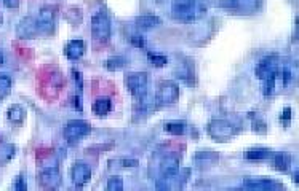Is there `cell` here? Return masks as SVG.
Wrapping results in <instances>:
<instances>
[{
	"instance_id": "obj_1",
	"label": "cell",
	"mask_w": 299,
	"mask_h": 191,
	"mask_svg": "<svg viewBox=\"0 0 299 191\" xmlns=\"http://www.w3.org/2000/svg\"><path fill=\"white\" fill-rule=\"evenodd\" d=\"M237 133H238V128L234 123L229 121V119L216 118L208 123V134H210V137H213L216 142H229V140L237 136Z\"/></svg>"
},
{
	"instance_id": "obj_2",
	"label": "cell",
	"mask_w": 299,
	"mask_h": 191,
	"mask_svg": "<svg viewBox=\"0 0 299 191\" xmlns=\"http://www.w3.org/2000/svg\"><path fill=\"white\" fill-rule=\"evenodd\" d=\"M112 34L111 18L106 12H98L92 18V35L98 43H107Z\"/></svg>"
},
{
	"instance_id": "obj_3",
	"label": "cell",
	"mask_w": 299,
	"mask_h": 191,
	"mask_svg": "<svg viewBox=\"0 0 299 191\" xmlns=\"http://www.w3.org/2000/svg\"><path fill=\"white\" fill-rule=\"evenodd\" d=\"M90 133H92V124L85 119H69L64 126V139L67 140L69 145H75L85 139Z\"/></svg>"
},
{
	"instance_id": "obj_4",
	"label": "cell",
	"mask_w": 299,
	"mask_h": 191,
	"mask_svg": "<svg viewBox=\"0 0 299 191\" xmlns=\"http://www.w3.org/2000/svg\"><path fill=\"white\" fill-rule=\"evenodd\" d=\"M149 78L146 72H130L125 75V85L136 100H141L147 94Z\"/></svg>"
},
{
	"instance_id": "obj_5",
	"label": "cell",
	"mask_w": 299,
	"mask_h": 191,
	"mask_svg": "<svg viewBox=\"0 0 299 191\" xmlns=\"http://www.w3.org/2000/svg\"><path fill=\"white\" fill-rule=\"evenodd\" d=\"M198 0H173L172 12L176 21L181 23H192L197 13Z\"/></svg>"
},
{
	"instance_id": "obj_6",
	"label": "cell",
	"mask_w": 299,
	"mask_h": 191,
	"mask_svg": "<svg viewBox=\"0 0 299 191\" xmlns=\"http://www.w3.org/2000/svg\"><path fill=\"white\" fill-rule=\"evenodd\" d=\"M37 21V29H38V35H50L55 31V24H56V7L52 5H45L40 8L38 16L35 18Z\"/></svg>"
},
{
	"instance_id": "obj_7",
	"label": "cell",
	"mask_w": 299,
	"mask_h": 191,
	"mask_svg": "<svg viewBox=\"0 0 299 191\" xmlns=\"http://www.w3.org/2000/svg\"><path fill=\"white\" fill-rule=\"evenodd\" d=\"M179 99V86L172 80H163L157 88L155 102L158 105H170Z\"/></svg>"
},
{
	"instance_id": "obj_8",
	"label": "cell",
	"mask_w": 299,
	"mask_h": 191,
	"mask_svg": "<svg viewBox=\"0 0 299 191\" xmlns=\"http://www.w3.org/2000/svg\"><path fill=\"white\" fill-rule=\"evenodd\" d=\"M282 66V61L280 57H278L277 54H271V56H266L263 57L261 61H259V64L256 66L254 69V74L259 80H266L269 77H274L277 75L278 69H280Z\"/></svg>"
},
{
	"instance_id": "obj_9",
	"label": "cell",
	"mask_w": 299,
	"mask_h": 191,
	"mask_svg": "<svg viewBox=\"0 0 299 191\" xmlns=\"http://www.w3.org/2000/svg\"><path fill=\"white\" fill-rule=\"evenodd\" d=\"M38 182L45 188H58L61 185V172L58 166H44V169L38 172Z\"/></svg>"
},
{
	"instance_id": "obj_10",
	"label": "cell",
	"mask_w": 299,
	"mask_h": 191,
	"mask_svg": "<svg viewBox=\"0 0 299 191\" xmlns=\"http://www.w3.org/2000/svg\"><path fill=\"white\" fill-rule=\"evenodd\" d=\"M71 178L77 188L85 186L90 178H92V167H90L83 161H75L71 169Z\"/></svg>"
},
{
	"instance_id": "obj_11",
	"label": "cell",
	"mask_w": 299,
	"mask_h": 191,
	"mask_svg": "<svg viewBox=\"0 0 299 191\" xmlns=\"http://www.w3.org/2000/svg\"><path fill=\"white\" fill-rule=\"evenodd\" d=\"M243 188L248 189H261V191H274V189H282L283 185L277 183L272 178H264V177H256V178H246L242 183Z\"/></svg>"
},
{
	"instance_id": "obj_12",
	"label": "cell",
	"mask_w": 299,
	"mask_h": 191,
	"mask_svg": "<svg viewBox=\"0 0 299 191\" xmlns=\"http://www.w3.org/2000/svg\"><path fill=\"white\" fill-rule=\"evenodd\" d=\"M16 35L21 40H32L34 37L38 35V29H37V21L32 16H26L21 21L18 23L16 27Z\"/></svg>"
},
{
	"instance_id": "obj_13",
	"label": "cell",
	"mask_w": 299,
	"mask_h": 191,
	"mask_svg": "<svg viewBox=\"0 0 299 191\" xmlns=\"http://www.w3.org/2000/svg\"><path fill=\"white\" fill-rule=\"evenodd\" d=\"M179 164H181V159L176 155H166L162 163H160V177L163 178H172L178 175Z\"/></svg>"
},
{
	"instance_id": "obj_14",
	"label": "cell",
	"mask_w": 299,
	"mask_h": 191,
	"mask_svg": "<svg viewBox=\"0 0 299 191\" xmlns=\"http://www.w3.org/2000/svg\"><path fill=\"white\" fill-rule=\"evenodd\" d=\"M85 53V42L80 38L77 40H71V42H67L66 48H64V54L67 59H71V61H77V59H80Z\"/></svg>"
},
{
	"instance_id": "obj_15",
	"label": "cell",
	"mask_w": 299,
	"mask_h": 191,
	"mask_svg": "<svg viewBox=\"0 0 299 191\" xmlns=\"http://www.w3.org/2000/svg\"><path fill=\"white\" fill-rule=\"evenodd\" d=\"M176 75L179 80H183L187 85H195V72H194V61L187 59L186 64H181V67L176 69Z\"/></svg>"
},
{
	"instance_id": "obj_16",
	"label": "cell",
	"mask_w": 299,
	"mask_h": 191,
	"mask_svg": "<svg viewBox=\"0 0 299 191\" xmlns=\"http://www.w3.org/2000/svg\"><path fill=\"white\" fill-rule=\"evenodd\" d=\"M7 119L13 124H23L26 119V110L23 108V105L19 104L10 105V108L7 110Z\"/></svg>"
},
{
	"instance_id": "obj_17",
	"label": "cell",
	"mask_w": 299,
	"mask_h": 191,
	"mask_svg": "<svg viewBox=\"0 0 299 191\" xmlns=\"http://www.w3.org/2000/svg\"><path fill=\"white\" fill-rule=\"evenodd\" d=\"M154 110V105L146 102L144 99L138 100V102L135 104V108H133V119L135 121H143L144 118H147L149 115H151V112Z\"/></svg>"
},
{
	"instance_id": "obj_18",
	"label": "cell",
	"mask_w": 299,
	"mask_h": 191,
	"mask_svg": "<svg viewBox=\"0 0 299 191\" xmlns=\"http://www.w3.org/2000/svg\"><path fill=\"white\" fill-rule=\"evenodd\" d=\"M272 163L274 167L278 170V172H286L291 166V156L285 153V152H278V153H272Z\"/></svg>"
},
{
	"instance_id": "obj_19",
	"label": "cell",
	"mask_w": 299,
	"mask_h": 191,
	"mask_svg": "<svg viewBox=\"0 0 299 191\" xmlns=\"http://www.w3.org/2000/svg\"><path fill=\"white\" fill-rule=\"evenodd\" d=\"M92 110L96 116H106L112 110V100L109 97H99L93 102Z\"/></svg>"
},
{
	"instance_id": "obj_20",
	"label": "cell",
	"mask_w": 299,
	"mask_h": 191,
	"mask_svg": "<svg viewBox=\"0 0 299 191\" xmlns=\"http://www.w3.org/2000/svg\"><path fill=\"white\" fill-rule=\"evenodd\" d=\"M135 24L139 29H154V27H158L162 24V19L155 15H143V16H138L135 19Z\"/></svg>"
},
{
	"instance_id": "obj_21",
	"label": "cell",
	"mask_w": 299,
	"mask_h": 191,
	"mask_svg": "<svg viewBox=\"0 0 299 191\" xmlns=\"http://www.w3.org/2000/svg\"><path fill=\"white\" fill-rule=\"evenodd\" d=\"M219 161V155L215 152H198L195 155V164L200 167H210Z\"/></svg>"
},
{
	"instance_id": "obj_22",
	"label": "cell",
	"mask_w": 299,
	"mask_h": 191,
	"mask_svg": "<svg viewBox=\"0 0 299 191\" xmlns=\"http://www.w3.org/2000/svg\"><path fill=\"white\" fill-rule=\"evenodd\" d=\"M163 129H165V133L172 134V136H183V134H186V131H187V124L184 121L175 119V121H166Z\"/></svg>"
},
{
	"instance_id": "obj_23",
	"label": "cell",
	"mask_w": 299,
	"mask_h": 191,
	"mask_svg": "<svg viewBox=\"0 0 299 191\" xmlns=\"http://www.w3.org/2000/svg\"><path fill=\"white\" fill-rule=\"evenodd\" d=\"M16 153V147L13 144H0V166H5L7 163H10V161L13 159Z\"/></svg>"
},
{
	"instance_id": "obj_24",
	"label": "cell",
	"mask_w": 299,
	"mask_h": 191,
	"mask_svg": "<svg viewBox=\"0 0 299 191\" xmlns=\"http://www.w3.org/2000/svg\"><path fill=\"white\" fill-rule=\"evenodd\" d=\"M64 18H66V21H67L69 24L78 26V24H82L83 13H82V10L78 8V7H69V8L66 10V13H64Z\"/></svg>"
},
{
	"instance_id": "obj_25",
	"label": "cell",
	"mask_w": 299,
	"mask_h": 191,
	"mask_svg": "<svg viewBox=\"0 0 299 191\" xmlns=\"http://www.w3.org/2000/svg\"><path fill=\"white\" fill-rule=\"evenodd\" d=\"M274 152H271V150L267 148H251L248 150V152L245 153V158L246 159H253V161H263V159H269L272 156Z\"/></svg>"
},
{
	"instance_id": "obj_26",
	"label": "cell",
	"mask_w": 299,
	"mask_h": 191,
	"mask_svg": "<svg viewBox=\"0 0 299 191\" xmlns=\"http://www.w3.org/2000/svg\"><path fill=\"white\" fill-rule=\"evenodd\" d=\"M12 86H13V80L8 74L0 72V100L5 99L10 93H12Z\"/></svg>"
},
{
	"instance_id": "obj_27",
	"label": "cell",
	"mask_w": 299,
	"mask_h": 191,
	"mask_svg": "<svg viewBox=\"0 0 299 191\" xmlns=\"http://www.w3.org/2000/svg\"><path fill=\"white\" fill-rule=\"evenodd\" d=\"M126 57L125 56H112L106 61V69L111 70V72H117V70H122L126 66Z\"/></svg>"
},
{
	"instance_id": "obj_28",
	"label": "cell",
	"mask_w": 299,
	"mask_h": 191,
	"mask_svg": "<svg viewBox=\"0 0 299 191\" xmlns=\"http://www.w3.org/2000/svg\"><path fill=\"white\" fill-rule=\"evenodd\" d=\"M138 159H128V158H120V159H111L109 161V169H126V167H138Z\"/></svg>"
},
{
	"instance_id": "obj_29",
	"label": "cell",
	"mask_w": 299,
	"mask_h": 191,
	"mask_svg": "<svg viewBox=\"0 0 299 191\" xmlns=\"http://www.w3.org/2000/svg\"><path fill=\"white\" fill-rule=\"evenodd\" d=\"M261 82H263V94L266 97L272 96L277 91V75L269 77L266 80H261Z\"/></svg>"
},
{
	"instance_id": "obj_30",
	"label": "cell",
	"mask_w": 299,
	"mask_h": 191,
	"mask_svg": "<svg viewBox=\"0 0 299 191\" xmlns=\"http://www.w3.org/2000/svg\"><path fill=\"white\" fill-rule=\"evenodd\" d=\"M106 189L107 191H122L123 189V178L120 175H112L107 180Z\"/></svg>"
},
{
	"instance_id": "obj_31",
	"label": "cell",
	"mask_w": 299,
	"mask_h": 191,
	"mask_svg": "<svg viewBox=\"0 0 299 191\" xmlns=\"http://www.w3.org/2000/svg\"><path fill=\"white\" fill-rule=\"evenodd\" d=\"M147 59H149V61L152 62V66H155V67H163V66H166V62H168L166 56H163V54H157V53H152V51L147 53Z\"/></svg>"
},
{
	"instance_id": "obj_32",
	"label": "cell",
	"mask_w": 299,
	"mask_h": 191,
	"mask_svg": "<svg viewBox=\"0 0 299 191\" xmlns=\"http://www.w3.org/2000/svg\"><path fill=\"white\" fill-rule=\"evenodd\" d=\"M72 77H74V83H75V88H77V93H78V96H82V91H83V77H82V72H80V70L72 69Z\"/></svg>"
},
{
	"instance_id": "obj_33",
	"label": "cell",
	"mask_w": 299,
	"mask_h": 191,
	"mask_svg": "<svg viewBox=\"0 0 299 191\" xmlns=\"http://www.w3.org/2000/svg\"><path fill=\"white\" fill-rule=\"evenodd\" d=\"M13 189H16V191H26V189H27L26 177H24L23 174H19V175L15 178V182H13Z\"/></svg>"
},
{
	"instance_id": "obj_34",
	"label": "cell",
	"mask_w": 299,
	"mask_h": 191,
	"mask_svg": "<svg viewBox=\"0 0 299 191\" xmlns=\"http://www.w3.org/2000/svg\"><path fill=\"white\" fill-rule=\"evenodd\" d=\"M253 131L258 134H266L267 133V124L263 121V119L256 118V119H253Z\"/></svg>"
},
{
	"instance_id": "obj_35",
	"label": "cell",
	"mask_w": 299,
	"mask_h": 191,
	"mask_svg": "<svg viewBox=\"0 0 299 191\" xmlns=\"http://www.w3.org/2000/svg\"><path fill=\"white\" fill-rule=\"evenodd\" d=\"M130 42H132V45H135L136 48H144L146 46V40L141 35H132L130 37Z\"/></svg>"
},
{
	"instance_id": "obj_36",
	"label": "cell",
	"mask_w": 299,
	"mask_h": 191,
	"mask_svg": "<svg viewBox=\"0 0 299 191\" xmlns=\"http://www.w3.org/2000/svg\"><path fill=\"white\" fill-rule=\"evenodd\" d=\"M290 119H291V108L290 107H285L283 108V113L280 115V121H283L288 126V124H290Z\"/></svg>"
},
{
	"instance_id": "obj_37",
	"label": "cell",
	"mask_w": 299,
	"mask_h": 191,
	"mask_svg": "<svg viewBox=\"0 0 299 191\" xmlns=\"http://www.w3.org/2000/svg\"><path fill=\"white\" fill-rule=\"evenodd\" d=\"M4 5L10 10H13L19 7V0H4Z\"/></svg>"
},
{
	"instance_id": "obj_38",
	"label": "cell",
	"mask_w": 299,
	"mask_h": 191,
	"mask_svg": "<svg viewBox=\"0 0 299 191\" xmlns=\"http://www.w3.org/2000/svg\"><path fill=\"white\" fill-rule=\"evenodd\" d=\"M0 66H4V53H2V49H0Z\"/></svg>"
},
{
	"instance_id": "obj_39",
	"label": "cell",
	"mask_w": 299,
	"mask_h": 191,
	"mask_svg": "<svg viewBox=\"0 0 299 191\" xmlns=\"http://www.w3.org/2000/svg\"><path fill=\"white\" fill-rule=\"evenodd\" d=\"M293 180H294V182L297 183V170H294V174H293Z\"/></svg>"
},
{
	"instance_id": "obj_40",
	"label": "cell",
	"mask_w": 299,
	"mask_h": 191,
	"mask_svg": "<svg viewBox=\"0 0 299 191\" xmlns=\"http://www.w3.org/2000/svg\"><path fill=\"white\" fill-rule=\"evenodd\" d=\"M152 2H155V4H160V2H162V0H152Z\"/></svg>"
}]
</instances>
